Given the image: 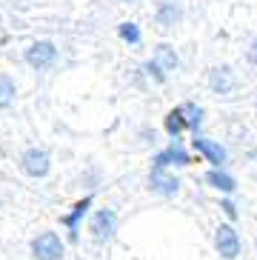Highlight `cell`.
I'll list each match as a JSON object with an SVG mask.
<instances>
[{
  "mask_svg": "<svg viewBox=\"0 0 257 260\" xmlns=\"http://www.w3.org/2000/svg\"><path fill=\"white\" fill-rule=\"evenodd\" d=\"M177 20H180V9L174 6V3H163V9L157 12V23L169 29V26H174Z\"/></svg>",
  "mask_w": 257,
  "mask_h": 260,
  "instance_id": "cell-12",
  "label": "cell"
},
{
  "mask_svg": "<svg viewBox=\"0 0 257 260\" xmlns=\"http://www.w3.org/2000/svg\"><path fill=\"white\" fill-rule=\"evenodd\" d=\"M31 252H35L38 260H60L63 257V243L54 232H43V235H38L31 240Z\"/></svg>",
  "mask_w": 257,
  "mask_h": 260,
  "instance_id": "cell-1",
  "label": "cell"
},
{
  "mask_svg": "<svg viewBox=\"0 0 257 260\" xmlns=\"http://www.w3.org/2000/svg\"><path fill=\"white\" fill-rule=\"evenodd\" d=\"M146 72H149V75H154L160 80V83H163V80H166V75H163V69H160L157 63H146Z\"/></svg>",
  "mask_w": 257,
  "mask_h": 260,
  "instance_id": "cell-17",
  "label": "cell"
},
{
  "mask_svg": "<svg viewBox=\"0 0 257 260\" xmlns=\"http://www.w3.org/2000/svg\"><path fill=\"white\" fill-rule=\"evenodd\" d=\"M12 100H15V80L12 77H0V106L6 109V106H12Z\"/></svg>",
  "mask_w": 257,
  "mask_h": 260,
  "instance_id": "cell-14",
  "label": "cell"
},
{
  "mask_svg": "<svg viewBox=\"0 0 257 260\" xmlns=\"http://www.w3.org/2000/svg\"><path fill=\"white\" fill-rule=\"evenodd\" d=\"M214 246H217V252L226 260H235L240 254V237H237V232L232 226H220L217 235H214Z\"/></svg>",
  "mask_w": 257,
  "mask_h": 260,
  "instance_id": "cell-2",
  "label": "cell"
},
{
  "mask_svg": "<svg viewBox=\"0 0 257 260\" xmlns=\"http://www.w3.org/2000/svg\"><path fill=\"white\" fill-rule=\"evenodd\" d=\"M151 189L160 191V194H177V189H180V183H177V177H172L166 172V169L154 166L151 169Z\"/></svg>",
  "mask_w": 257,
  "mask_h": 260,
  "instance_id": "cell-6",
  "label": "cell"
},
{
  "mask_svg": "<svg viewBox=\"0 0 257 260\" xmlns=\"http://www.w3.org/2000/svg\"><path fill=\"white\" fill-rule=\"evenodd\" d=\"M206 180L214 186V189H220V191H235V177H229L226 172H220V169H212L209 175H206Z\"/></svg>",
  "mask_w": 257,
  "mask_h": 260,
  "instance_id": "cell-10",
  "label": "cell"
},
{
  "mask_svg": "<svg viewBox=\"0 0 257 260\" xmlns=\"http://www.w3.org/2000/svg\"><path fill=\"white\" fill-rule=\"evenodd\" d=\"M114 226H117V214L109 212V209L98 212V214H94V220H91V232H94L98 240H109L112 232H114Z\"/></svg>",
  "mask_w": 257,
  "mask_h": 260,
  "instance_id": "cell-5",
  "label": "cell"
},
{
  "mask_svg": "<svg viewBox=\"0 0 257 260\" xmlns=\"http://www.w3.org/2000/svg\"><path fill=\"white\" fill-rule=\"evenodd\" d=\"M89 203H91V198L80 200V203H77V206H75V212H72V214H69V217H66V223H69V226H72V229H75V226H77V220H80V214H83L86 209H89Z\"/></svg>",
  "mask_w": 257,
  "mask_h": 260,
  "instance_id": "cell-16",
  "label": "cell"
},
{
  "mask_svg": "<svg viewBox=\"0 0 257 260\" xmlns=\"http://www.w3.org/2000/svg\"><path fill=\"white\" fill-rule=\"evenodd\" d=\"M195 149H197V152H203L212 163H223V160H226V149H223V146H217L214 140L195 138Z\"/></svg>",
  "mask_w": 257,
  "mask_h": 260,
  "instance_id": "cell-8",
  "label": "cell"
},
{
  "mask_svg": "<svg viewBox=\"0 0 257 260\" xmlns=\"http://www.w3.org/2000/svg\"><path fill=\"white\" fill-rule=\"evenodd\" d=\"M251 60H257V43H254V52H251Z\"/></svg>",
  "mask_w": 257,
  "mask_h": 260,
  "instance_id": "cell-19",
  "label": "cell"
},
{
  "mask_svg": "<svg viewBox=\"0 0 257 260\" xmlns=\"http://www.w3.org/2000/svg\"><path fill=\"white\" fill-rule=\"evenodd\" d=\"M220 209H223V212H226L229 217H235V214H237V209H235V203H232V200H226V203H223Z\"/></svg>",
  "mask_w": 257,
  "mask_h": 260,
  "instance_id": "cell-18",
  "label": "cell"
},
{
  "mask_svg": "<svg viewBox=\"0 0 257 260\" xmlns=\"http://www.w3.org/2000/svg\"><path fill=\"white\" fill-rule=\"evenodd\" d=\"M232 86H235V75H232V69H229V66L212 72V89H214V92L226 94V92H232Z\"/></svg>",
  "mask_w": 257,
  "mask_h": 260,
  "instance_id": "cell-9",
  "label": "cell"
},
{
  "mask_svg": "<svg viewBox=\"0 0 257 260\" xmlns=\"http://www.w3.org/2000/svg\"><path fill=\"white\" fill-rule=\"evenodd\" d=\"M120 38L128 40V43H140V29L135 23H123L120 26Z\"/></svg>",
  "mask_w": 257,
  "mask_h": 260,
  "instance_id": "cell-15",
  "label": "cell"
},
{
  "mask_svg": "<svg viewBox=\"0 0 257 260\" xmlns=\"http://www.w3.org/2000/svg\"><path fill=\"white\" fill-rule=\"evenodd\" d=\"M160 66V69H166V72H172V69H177V54H174V49L172 46H157V60H154Z\"/></svg>",
  "mask_w": 257,
  "mask_h": 260,
  "instance_id": "cell-11",
  "label": "cell"
},
{
  "mask_svg": "<svg viewBox=\"0 0 257 260\" xmlns=\"http://www.w3.org/2000/svg\"><path fill=\"white\" fill-rule=\"evenodd\" d=\"M186 117H183V109H174V112H169V117H166V132L169 135H180L183 129H186Z\"/></svg>",
  "mask_w": 257,
  "mask_h": 260,
  "instance_id": "cell-13",
  "label": "cell"
},
{
  "mask_svg": "<svg viewBox=\"0 0 257 260\" xmlns=\"http://www.w3.org/2000/svg\"><path fill=\"white\" fill-rule=\"evenodd\" d=\"M169 163H174V166H189V154L183 152L180 146H172V149H166V152H160V154H157L154 166L166 169Z\"/></svg>",
  "mask_w": 257,
  "mask_h": 260,
  "instance_id": "cell-7",
  "label": "cell"
},
{
  "mask_svg": "<svg viewBox=\"0 0 257 260\" xmlns=\"http://www.w3.org/2000/svg\"><path fill=\"white\" fill-rule=\"evenodd\" d=\"M54 57H57V49H54V43H49V40H40V43H35V46L26 52V63L35 66V69H46V66H52Z\"/></svg>",
  "mask_w": 257,
  "mask_h": 260,
  "instance_id": "cell-3",
  "label": "cell"
},
{
  "mask_svg": "<svg viewBox=\"0 0 257 260\" xmlns=\"http://www.w3.org/2000/svg\"><path fill=\"white\" fill-rule=\"evenodd\" d=\"M23 169L31 177H43L49 172V154L40 152V149H29V152L23 154Z\"/></svg>",
  "mask_w": 257,
  "mask_h": 260,
  "instance_id": "cell-4",
  "label": "cell"
}]
</instances>
